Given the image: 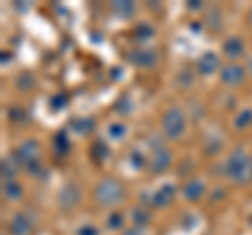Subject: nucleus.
<instances>
[{
  "label": "nucleus",
  "mask_w": 252,
  "mask_h": 235,
  "mask_svg": "<svg viewBox=\"0 0 252 235\" xmlns=\"http://www.w3.org/2000/svg\"><path fill=\"white\" fill-rule=\"evenodd\" d=\"M55 147H57L59 153H65L69 149V141H67V135L65 132H61V135H57V139H55Z\"/></svg>",
  "instance_id": "19"
},
{
  "label": "nucleus",
  "mask_w": 252,
  "mask_h": 235,
  "mask_svg": "<svg viewBox=\"0 0 252 235\" xmlns=\"http://www.w3.org/2000/svg\"><path fill=\"white\" fill-rule=\"evenodd\" d=\"M244 76L246 74H244V67H240V65H227L220 69V80L229 86H238L244 80Z\"/></svg>",
  "instance_id": "6"
},
{
  "label": "nucleus",
  "mask_w": 252,
  "mask_h": 235,
  "mask_svg": "<svg viewBox=\"0 0 252 235\" xmlns=\"http://www.w3.org/2000/svg\"><path fill=\"white\" fill-rule=\"evenodd\" d=\"M15 158L19 160L21 166H34V164H38V158H40V145L36 143V141H26V143L19 145V149L15 151Z\"/></svg>",
  "instance_id": "4"
},
{
  "label": "nucleus",
  "mask_w": 252,
  "mask_h": 235,
  "mask_svg": "<svg viewBox=\"0 0 252 235\" xmlns=\"http://www.w3.org/2000/svg\"><path fill=\"white\" fill-rule=\"evenodd\" d=\"M4 195L9 200H17V198H21V187L17 183H13V181L4 183Z\"/></svg>",
  "instance_id": "16"
},
{
  "label": "nucleus",
  "mask_w": 252,
  "mask_h": 235,
  "mask_svg": "<svg viewBox=\"0 0 252 235\" xmlns=\"http://www.w3.org/2000/svg\"><path fill=\"white\" fill-rule=\"evenodd\" d=\"M225 175L235 183H248L252 178V158L244 149H235L225 162Z\"/></svg>",
  "instance_id": "1"
},
{
  "label": "nucleus",
  "mask_w": 252,
  "mask_h": 235,
  "mask_svg": "<svg viewBox=\"0 0 252 235\" xmlns=\"http://www.w3.org/2000/svg\"><path fill=\"white\" fill-rule=\"evenodd\" d=\"M217 67H219V57L215 53H204L200 57V61H198V72L204 74V76L212 74Z\"/></svg>",
  "instance_id": "10"
},
{
  "label": "nucleus",
  "mask_w": 252,
  "mask_h": 235,
  "mask_svg": "<svg viewBox=\"0 0 252 235\" xmlns=\"http://www.w3.org/2000/svg\"><path fill=\"white\" fill-rule=\"evenodd\" d=\"M175 193H177V189L172 185L160 187V189L154 193V206H168L172 202V198H175Z\"/></svg>",
  "instance_id": "11"
},
{
  "label": "nucleus",
  "mask_w": 252,
  "mask_h": 235,
  "mask_svg": "<svg viewBox=\"0 0 252 235\" xmlns=\"http://www.w3.org/2000/svg\"><path fill=\"white\" fill-rule=\"evenodd\" d=\"M124 235H143V233H141V229L137 227V229H128V231H126Z\"/></svg>",
  "instance_id": "24"
},
{
  "label": "nucleus",
  "mask_w": 252,
  "mask_h": 235,
  "mask_svg": "<svg viewBox=\"0 0 252 235\" xmlns=\"http://www.w3.org/2000/svg\"><path fill=\"white\" fill-rule=\"evenodd\" d=\"M80 202V189H78L76 185H67L65 189H63L61 193H59V204L63 208H74L76 204Z\"/></svg>",
  "instance_id": "8"
},
{
  "label": "nucleus",
  "mask_w": 252,
  "mask_h": 235,
  "mask_svg": "<svg viewBox=\"0 0 252 235\" xmlns=\"http://www.w3.org/2000/svg\"><path fill=\"white\" fill-rule=\"evenodd\" d=\"M76 235H99V229L93 225H82V227H78Z\"/></svg>",
  "instance_id": "22"
},
{
  "label": "nucleus",
  "mask_w": 252,
  "mask_h": 235,
  "mask_svg": "<svg viewBox=\"0 0 252 235\" xmlns=\"http://www.w3.org/2000/svg\"><path fill=\"white\" fill-rule=\"evenodd\" d=\"M130 61H135L137 65H143V67H152L158 61V57L154 51H135L130 55Z\"/></svg>",
  "instance_id": "12"
},
{
  "label": "nucleus",
  "mask_w": 252,
  "mask_h": 235,
  "mask_svg": "<svg viewBox=\"0 0 252 235\" xmlns=\"http://www.w3.org/2000/svg\"><path fill=\"white\" fill-rule=\"evenodd\" d=\"M250 19H252V11H250Z\"/></svg>",
  "instance_id": "25"
},
{
  "label": "nucleus",
  "mask_w": 252,
  "mask_h": 235,
  "mask_svg": "<svg viewBox=\"0 0 252 235\" xmlns=\"http://www.w3.org/2000/svg\"><path fill=\"white\" fill-rule=\"evenodd\" d=\"M202 193H204V185L200 181H191V183L185 185V198L187 200H198Z\"/></svg>",
  "instance_id": "13"
},
{
  "label": "nucleus",
  "mask_w": 252,
  "mask_h": 235,
  "mask_svg": "<svg viewBox=\"0 0 252 235\" xmlns=\"http://www.w3.org/2000/svg\"><path fill=\"white\" fill-rule=\"evenodd\" d=\"M32 229H34V225H32V221L26 214H17L9 225L11 235H30Z\"/></svg>",
  "instance_id": "7"
},
{
  "label": "nucleus",
  "mask_w": 252,
  "mask_h": 235,
  "mask_svg": "<svg viewBox=\"0 0 252 235\" xmlns=\"http://www.w3.org/2000/svg\"><path fill=\"white\" fill-rule=\"evenodd\" d=\"M223 51H225L227 57L238 59L240 55H244V42H242V38H240V36H231V38H227L225 44H223Z\"/></svg>",
  "instance_id": "9"
},
{
  "label": "nucleus",
  "mask_w": 252,
  "mask_h": 235,
  "mask_svg": "<svg viewBox=\"0 0 252 235\" xmlns=\"http://www.w3.org/2000/svg\"><path fill=\"white\" fill-rule=\"evenodd\" d=\"M162 126H164V132L168 135V139H179L185 132V118L177 107H172L164 114Z\"/></svg>",
  "instance_id": "3"
},
{
  "label": "nucleus",
  "mask_w": 252,
  "mask_h": 235,
  "mask_svg": "<svg viewBox=\"0 0 252 235\" xmlns=\"http://www.w3.org/2000/svg\"><path fill=\"white\" fill-rule=\"evenodd\" d=\"M122 198H124V191H122L120 183L112 181V178L101 181L97 185V189H94V200H97L101 206H116Z\"/></svg>",
  "instance_id": "2"
},
{
  "label": "nucleus",
  "mask_w": 252,
  "mask_h": 235,
  "mask_svg": "<svg viewBox=\"0 0 252 235\" xmlns=\"http://www.w3.org/2000/svg\"><path fill=\"white\" fill-rule=\"evenodd\" d=\"M137 38H149V36H152L154 34V29H152V26H147V23H143V26H139L137 28Z\"/></svg>",
  "instance_id": "23"
},
{
  "label": "nucleus",
  "mask_w": 252,
  "mask_h": 235,
  "mask_svg": "<svg viewBox=\"0 0 252 235\" xmlns=\"http://www.w3.org/2000/svg\"><path fill=\"white\" fill-rule=\"evenodd\" d=\"M124 225V216L120 212H114L107 216V227L109 229H120V227Z\"/></svg>",
  "instance_id": "20"
},
{
  "label": "nucleus",
  "mask_w": 252,
  "mask_h": 235,
  "mask_svg": "<svg viewBox=\"0 0 252 235\" xmlns=\"http://www.w3.org/2000/svg\"><path fill=\"white\" fill-rule=\"evenodd\" d=\"M170 166V151L164 149V147H158L152 153V160H149V168L152 172H164Z\"/></svg>",
  "instance_id": "5"
},
{
  "label": "nucleus",
  "mask_w": 252,
  "mask_h": 235,
  "mask_svg": "<svg viewBox=\"0 0 252 235\" xmlns=\"http://www.w3.org/2000/svg\"><path fill=\"white\" fill-rule=\"evenodd\" d=\"M112 9H114L116 13H120V15H124V17H126V15H132V13H135V4H132V2H122V0H118V2L112 4Z\"/></svg>",
  "instance_id": "15"
},
{
  "label": "nucleus",
  "mask_w": 252,
  "mask_h": 235,
  "mask_svg": "<svg viewBox=\"0 0 252 235\" xmlns=\"http://www.w3.org/2000/svg\"><path fill=\"white\" fill-rule=\"evenodd\" d=\"M93 126H94V122H93V120H86V118H82V120H76V122H74V128H78L80 132L91 130Z\"/></svg>",
  "instance_id": "21"
},
{
  "label": "nucleus",
  "mask_w": 252,
  "mask_h": 235,
  "mask_svg": "<svg viewBox=\"0 0 252 235\" xmlns=\"http://www.w3.org/2000/svg\"><path fill=\"white\" fill-rule=\"evenodd\" d=\"M250 122H252V109H244V112L238 114V118H235V128H246Z\"/></svg>",
  "instance_id": "17"
},
{
  "label": "nucleus",
  "mask_w": 252,
  "mask_h": 235,
  "mask_svg": "<svg viewBox=\"0 0 252 235\" xmlns=\"http://www.w3.org/2000/svg\"><path fill=\"white\" fill-rule=\"evenodd\" d=\"M107 135L116 139V141H120L124 135H126V126L122 122H114V124H109V128H107Z\"/></svg>",
  "instance_id": "14"
},
{
  "label": "nucleus",
  "mask_w": 252,
  "mask_h": 235,
  "mask_svg": "<svg viewBox=\"0 0 252 235\" xmlns=\"http://www.w3.org/2000/svg\"><path fill=\"white\" fill-rule=\"evenodd\" d=\"M130 218L135 221L137 227H141V225H147L149 214H147V210H143V208H135L132 210V214H130Z\"/></svg>",
  "instance_id": "18"
}]
</instances>
